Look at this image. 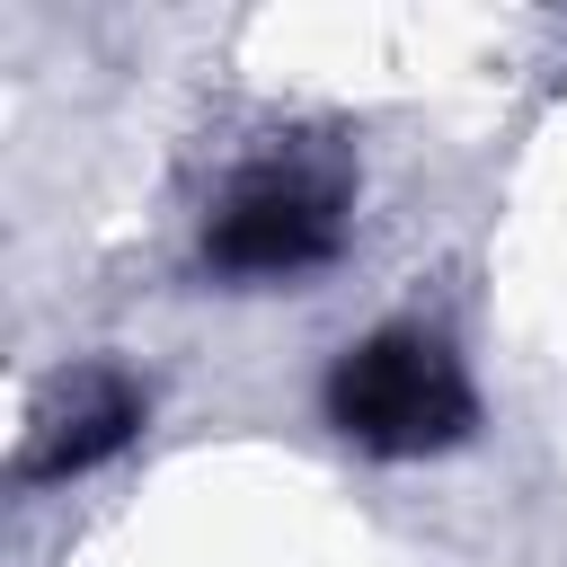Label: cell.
<instances>
[{
    "label": "cell",
    "mask_w": 567,
    "mask_h": 567,
    "mask_svg": "<svg viewBox=\"0 0 567 567\" xmlns=\"http://www.w3.org/2000/svg\"><path fill=\"white\" fill-rule=\"evenodd\" d=\"M328 416L372 452H434V443L470 434L478 399H470V372L443 337L381 328V337L346 346V363L328 372Z\"/></svg>",
    "instance_id": "obj_1"
},
{
    "label": "cell",
    "mask_w": 567,
    "mask_h": 567,
    "mask_svg": "<svg viewBox=\"0 0 567 567\" xmlns=\"http://www.w3.org/2000/svg\"><path fill=\"white\" fill-rule=\"evenodd\" d=\"M337 248V177L301 168V159H266L230 186V204L213 213V257L230 275H301Z\"/></svg>",
    "instance_id": "obj_2"
}]
</instances>
